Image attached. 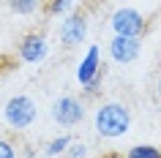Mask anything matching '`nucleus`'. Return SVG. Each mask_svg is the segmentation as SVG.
<instances>
[{
	"mask_svg": "<svg viewBox=\"0 0 161 158\" xmlns=\"http://www.w3.org/2000/svg\"><path fill=\"white\" fill-rule=\"evenodd\" d=\"M93 123H96V133L98 136L118 139V136H123L131 128V112H128V106H123L118 101H107V104H101L96 109Z\"/></svg>",
	"mask_w": 161,
	"mask_h": 158,
	"instance_id": "f257e3e1",
	"label": "nucleus"
},
{
	"mask_svg": "<svg viewBox=\"0 0 161 158\" xmlns=\"http://www.w3.org/2000/svg\"><path fill=\"white\" fill-rule=\"evenodd\" d=\"M109 25L115 30V35H128V38H142L147 33V19L139 14L136 8H118L115 14L109 17Z\"/></svg>",
	"mask_w": 161,
	"mask_h": 158,
	"instance_id": "f03ea898",
	"label": "nucleus"
},
{
	"mask_svg": "<svg viewBox=\"0 0 161 158\" xmlns=\"http://www.w3.org/2000/svg\"><path fill=\"white\" fill-rule=\"evenodd\" d=\"M3 117H6V123H8L11 128H17V131L27 128V125L36 120V104H33V98H30V95H11V98L6 101Z\"/></svg>",
	"mask_w": 161,
	"mask_h": 158,
	"instance_id": "7ed1b4c3",
	"label": "nucleus"
},
{
	"mask_svg": "<svg viewBox=\"0 0 161 158\" xmlns=\"http://www.w3.org/2000/svg\"><path fill=\"white\" fill-rule=\"evenodd\" d=\"M52 117L63 128H74V125H79L85 120V104L76 98V95H60L52 104Z\"/></svg>",
	"mask_w": 161,
	"mask_h": 158,
	"instance_id": "20e7f679",
	"label": "nucleus"
},
{
	"mask_svg": "<svg viewBox=\"0 0 161 158\" xmlns=\"http://www.w3.org/2000/svg\"><path fill=\"white\" fill-rule=\"evenodd\" d=\"M87 35V17L85 14H68L66 22L60 25V44L66 49H74L85 41Z\"/></svg>",
	"mask_w": 161,
	"mask_h": 158,
	"instance_id": "39448f33",
	"label": "nucleus"
},
{
	"mask_svg": "<svg viewBox=\"0 0 161 158\" xmlns=\"http://www.w3.org/2000/svg\"><path fill=\"white\" fill-rule=\"evenodd\" d=\"M139 52H142V41L139 38H128V35H115L109 44V57L120 66H128V63H134L139 57Z\"/></svg>",
	"mask_w": 161,
	"mask_h": 158,
	"instance_id": "423d86ee",
	"label": "nucleus"
},
{
	"mask_svg": "<svg viewBox=\"0 0 161 158\" xmlns=\"http://www.w3.org/2000/svg\"><path fill=\"white\" fill-rule=\"evenodd\" d=\"M17 52L25 63H41L47 57V52H49V44H47V38L41 33H27V35L19 38Z\"/></svg>",
	"mask_w": 161,
	"mask_h": 158,
	"instance_id": "0eeeda50",
	"label": "nucleus"
},
{
	"mask_svg": "<svg viewBox=\"0 0 161 158\" xmlns=\"http://www.w3.org/2000/svg\"><path fill=\"white\" fill-rule=\"evenodd\" d=\"M101 71H104V66H101V49L93 44V46L85 52L82 63L76 66V79H79V84H87L96 74H101Z\"/></svg>",
	"mask_w": 161,
	"mask_h": 158,
	"instance_id": "6e6552de",
	"label": "nucleus"
},
{
	"mask_svg": "<svg viewBox=\"0 0 161 158\" xmlns=\"http://www.w3.org/2000/svg\"><path fill=\"white\" fill-rule=\"evenodd\" d=\"M126 158H161V150L153 144H134L126 150Z\"/></svg>",
	"mask_w": 161,
	"mask_h": 158,
	"instance_id": "1a4fd4ad",
	"label": "nucleus"
},
{
	"mask_svg": "<svg viewBox=\"0 0 161 158\" xmlns=\"http://www.w3.org/2000/svg\"><path fill=\"white\" fill-rule=\"evenodd\" d=\"M38 3H41V0H8L11 11H14V14H22V17L33 14V11L38 8Z\"/></svg>",
	"mask_w": 161,
	"mask_h": 158,
	"instance_id": "9d476101",
	"label": "nucleus"
},
{
	"mask_svg": "<svg viewBox=\"0 0 161 158\" xmlns=\"http://www.w3.org/2000/svg\"><path fill=\"white\" fill-rule=\"evenodd\" d=\"M68 144H71V136H58V139H52L49 144H47V155L49 158L63 155V153L68 150Z\"/></svg>",
	"mask_w": 161,
	"mask_h": 158,
	"instance_id": "9b49d317",
	"label": "nucleus"
},
{
	"mask_svg": "<svg viewBox=\"0 0 161 158\" xmlns=\"http://www.w3.org/2000/svg\"><path fill=\"white\" fill-rule=\"evenodd\" d=\"M71 6H74V0H49V3H47V14H52V17H63V14L71 11Z\"/></svg>",
	"mask_w": 161,
	"mask_h": 158,
	"instance_id": "f8f14e48",
	"label": "nucleus"
},
{
	"mask_svg": "<svg viewBox=\"0 0 161 158\" xmlns=\"http://www.w3.org/2000/svg\"><path fill=\"white\" fill-rule=\"evenodd\" d=\"M101 84H104V71H101V74H96L87 84H82V90H85L87 98H96V95L101 93Z\"/></svg>",
	"mask_w": 161,
	"mask_h": 158,
	"instance_id": "ddd939ff",
	"label": "nucleus"
},
{
	"mask_svg": "<svg viewBox=\"0 0 161 158\" xmlns=\"http://www.w3.org/2000/svg\"><path fill=\"white\" fill-rule=\"evenodd\" d=\"M66 153H68V158H87V144L85 142H71Z\"/></svg>",
	"mask_w": 161,
	"mask_h": 158,
	"instance_id": "4468645a",
	"label": "nucleus"
},
{
	"mask_svg": "<svg viewBox=\"0 0 161 158\" xmlns=\"http://www.w3.org/2000/svg\"><path fill=\"white\" fill-rule=\"evenodd\" d=\"M0 158H17V147L3 136H0Z\"/></svg>",
	"mask_w": 161,
	"mask_h": 158,
	"instance_id": "2eb2a0df",
	"label": "nucleus"
},
{
	"mask_svg": "<svg viewBox=\"0 0 161 158\" xmlns=\"http://www.w3.org/2000/svg\"><path fill=\"white\" fill-rule=\"evenodd\" d=\"M156 93H158V98H161V74H158V82H156Z\"/></svg>",
	"mask_w": 161,
	"mask_h": 158,
	"instance_id": "dca6fc26",
	"label": "nucleus"
}]
</instances>
